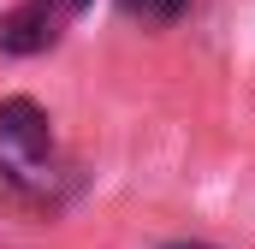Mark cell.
<instances>
[{"label":"cell","mask_w":255,"mask_h":249,"mask_svg":"<svg viewBox=\"0 0 255 249\" xmlns=\"http://www.w3.org/2000/svg\"><path fill=\"white\" fill-rule=\"evenodd\" d=\"M130 18H142V24H178L184 12H190V0H119Z\"/></svg>","instance_id":"obj_3"},{"label":"cell","mask_w":255,"mask_h":249,"mask_svg":"<svg viewBox=\"0 0 255 249\" xmlns=\"http://www.w3.org/2000/svg\"><path fill=\"white\" fill-rule=\"evenodd\" d=\"M60 24L42 0H24V6H12L6 18H0V48L6 54H48L54 42H60Z\"/></svg>","instance_id":"obj_2"},{"label":"cell","mask_w":255,"mask_h":249,"mask_svg":"<svg viewBox=\"0 0 255 249\" xmlns=\"http://www.w3.org/2000/svg\"><path fill=\"white\" fill-rule=\"evenodd\" d=\"M166 249H208V244H166Z\"/></svg>","instance_id":"obj_5"},{"label":"cell","mask_w":255,"mask_h":249,"mask_svg":"<svg viewBox=\"0 0 255 249\" xmlns=\"http://www.w3.org/2000/svg\"><path fill=\"white\" fill-rule=\"evenodd\" d=\"M54 166V130L36 101H0V178L12 184H42Z\"/></svg>","instance_id":"obj_1"},{"label":"cell","mask_w":255,"mask_h":249,"mask_svg":"<svg viewBox=\"0 0 255 249\" xmlns=\"http://www.w3.org/2000/svg\"><path fill=\"white\" fill-rule=\"evenodd\" d=\"M42 6H48V12H54V18H77V12H83V6H89V0H42Z\"/></svg>","instance_id":"obj_4"}]
</instances>
